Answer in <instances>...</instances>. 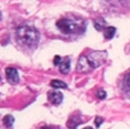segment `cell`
Instances as JSON below:
<instances>
[{
    "label": "cell",
    "instance_id": "e0dca14e",
    "mask_svg": "<svg viewBox=\"0 0 130 129\" xmlns=\"http://www.w3.org/2000/svg\"><path fill=\"white\" fill-rule=\"evenodd\" d=\"M83 129H93L92 127H85V128H83Z\"/></svg>",
    "mask_w": 130,
    "mask_h": 129
},
{
    "label": "cell",
    "instance_id": "9c48e42d",
    "mask_svg": "<svg viewBox=\"0 0 130 129\" xmlns=\"http://www.w3.org/2000/svg\"><path fill=\"white\" fill-rule=\"evenodd\" d=\"M115 34H116V28L112 26H108L104 29V37L106 40H110L111 38H113Z\"/></svg>",
    "mask_w": 130,
    "mask_h": 129
},
{
    "label": "cell",
    "instance_id": "2e32d148",
    "mask_svg": "<svg viewBox=\"0 0 130 129\" xmlns=\"http://www.w3.org/2000/svg\"><path fill=\"white\" fill-rule=\"evenodd\" d=\"M42 129H54V128H52V127H43Z\"/></svg>",
    "mask_w": 130,
    "mask_h": 129
},
{
    "label": "cell",
    "instance_id": "7c38bea8",
    "mask_svg": "<svg viewBox=\"0 0 130 129\" xmlns=\"http://www.w3.org/2000/svg\"><path fill=\"white\" fill-rule=\"evenodd\" d=\"M124 89L126 90V92L130 93V73L127 74V76L124 79Z\"/></svg>",
    "mask_w": 130,
    "mask_h": 129
},
{
    "label": "cell",
    "instance_id": "ba28073f",
    "mask_svg": "<svg viewBox=\"0 0 130 129\" xmlns=\"http://www.w3.org/2000/svg\"><path fill=\"white\" fill-rule=\"evenodd\" d=\"M88 66H90V63H89V61H88V58H85L84 56H82V57L79 59L77 69H78V71L84 72V71H88Z\"/></svg>",
    "mask_w": 130,
    "mask_h": 129
},
{
    "label": "cell",
    "instance_id": "8fae6325",
    "mask_svg": "<svg viewBox=\"0 0 130 129\" xmlns=\"http://www.w3.org/2000/svg\"><path fill=\"white\" fill-rule=\"evenodd\" d=\"M14 118L12 117V116H9V115H7V116H5L4 117V119H3V123H4V125L6 126V127H10L13 125V123H14Z\"/></svg>",
    "mask_w": 130,
    "mask_h": 129
},
{
    "label": "cell",
    "instance_id": "6da1fadb",
    "mask_svg": "<svg viewBox=\"0 0 130 129\" xmlns=\"http://www.w3.org/2000/svg\"><path fill=\"white\" fill-rule=\"evenodd\" d=\"M17 39L21 44L27 47H35L39 43L40 34L35 27L24 25L17 30Z\"/></svg>",
    "mask_w": 130,
    "mask_h": 129
},
{
    "label": "cell",
    "instance_id": "ac0fdd59",
    "mask_svg": "<svg viewBox=\"0 0 130 129\" xmlns=\"http://www.w3.org/2000/svg\"><path fill=\"white\" fill-rule=\"evenodd\" d=\"M0 80H1V77H0Z\"/></svg>",
    "mask_w": 130,
    "mask_h": 129
},
{
    "label": "cell",
    "instance_id": "d6986e66",
    "mask_svg": "<svg viewBox=\"0 0 130 129\" xmlns=\"http://www.w3.org/2000/svg\"><path fill=\"white\" fill-rule=\"evenodd\" d=\"M0 19H1V17H0Z\"/></svg>",
    "mask_w": 130,
    "mask_h": 129
},
{
    "label": "cell",
    "instance_id": "30bf717a",
    "mask_svg": "<svg viewBox=\"0 0 130 129\" xmlns=\"http://www.w3.org/2000/svg\"><path fill=\"white\" fill-rule=\"evenodd\" d=\"M51 87L54 88V89H66L67 84L63 81H60V80H52L51 81Z\"/></svg>",
    "mask_w": 130,
    "mask_h": 129
},
{
    "label": "cell",
    "instance_id": "9a60e30c",
    "mask_svg": "<svg viewBox=\"0 0 130 129\" xmlns=\"http://www.w3.org/2000/svg\"><path fill=\"white\" fill-rule=\"evenodd\" d=\"M102 122H103L102 118H100V117H97V118H96V126H97V127H99Z\"/></svg>",
    "mask_w": 130,
    "mask_h": 129
},
{
    "label": "cell",
    "instance_id": "5b68a950",
    "mask_svg": "<svg viewBox=\"0 0 130 129\" xmlns=\"http://www.w3.org/2000/svg\"><path fill=\"white\" fill-rule=\"evenodd\" d=\"M48 99L54 105H58L62 101V94L60 92H56V91L50 92V93H48Z\"/></svg>",
    "mask_w": 130,
    "mask_h": 129
},
{
    "label": "cell",
    "instance_id": "277c9868",
    "mask_svg": "<svg viewBox=\"0 0 130 129\" xmlns=\"http://www.w3.org/2000/svg\"><path fill=\"white\" fill-rule=\"evenodd\" d=\"M5 74H6V78H7L9 83L16 84V83L19 82V74H18V71L15 68H10V67L6 68Z\"/></svg>",
    "mask_w": 130,
    "mask_h": 129
},
{
    "label": "cell",
    "instance_id": "3957f363",
    "mask_svg": "<svg viewBox=\"0 0 130 129\" xmlns=\"http://www.w3.org/2000/svg\"><path fill=\"white\" fill-rule=\"evenodd\" d=\"M106 57H107L106 52H104V51H95V52L91 53V54L89 55L88 61H89L91 67L97 68V67L101 66V64L104 62Z\"/></svg>",
    "mask_w": 130,
    "mask_h": 129
},
{
    "label": "cell",
    "instance_id": "52a82bcc",
    "mask_svg": "<svg viewBox=\"0 0 130 129\" xmlns=\"http://www.w3.org/2000/svg\"><path fill=\"white\" fill-rule=\"evenodd\" d=\"M70 58L67 57V58H64L61 62H60V66H59V70L61 73L63 74H67L69 71H70Z\"/></svg>",
    "mask_w": 130,
    "mask_h": 129
},
{
    "label": "cell",
    "instance_id": "5bb4252c",
    "mask_svg": "<svg viewBox=\"0 0 130 129\" xmlns=\"http://www.w3.org/2000/svg\"><path fill=\"white\" fill-rule=\"evenodd\" d=\"M60 62H61V57H60V56H58V55H56L55 57H54L53 63L55 64V66H58V64H60Z\"/></svg>",
    "mask_w": 130,
    "mask_h": 129
},
{
    "label": "cell",
    "instance_id": "8992f818",
    "mask_svg": "<svg viewBox=\"0 0 130 129\" xmlns=\"http://www.w3.org/2000/svg\"><path fill=\"white\" fill-rule=\"evenodd\" d=\"M80 123H81V120L78 116H72L70 118V120L68 121V127H70L71 129H75Z\"/></svg>",
    "mask_w": 130,
    "mask_h": 129
},
{
    "label": "cell",
    "instance_id": "7a4b0ae2",
    "mask_svg": "<svg viewBox=\"0 0 130 129\" xmlns=\"http://www.w3.org/2000/svg\"><path fill=\"white\" fill-rule=\"evenodd\" d=\"M57 28L62 32V34H74L75 31L77 30L78 28V25L73 22L72 20H69V19H61L59 20L57 24H56Z\"/></svg>",
    "mask_w": 130,
    "mask_h": 129
},
{
    "label": "cell",
    "instance_id": "4fadbf2b",
    "mask_svg": "<svg viewBox=\"0 0 130 129\" xmlns=\"http://www.w3.org/2000/svg\"><path fill=\"white\" fill-rule=\"evenodd\" d=\"M97 97H98L99 99H104L105 97H106V93H105V91H103V90H99L98 92H97Z\"/></svg>",
    "mask_w": 130,
    "mask_h": 129
}]
</instances>
